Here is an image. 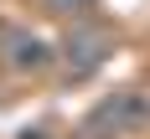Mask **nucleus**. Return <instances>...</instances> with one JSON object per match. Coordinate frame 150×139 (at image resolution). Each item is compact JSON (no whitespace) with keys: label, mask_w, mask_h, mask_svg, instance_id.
Here are the masks:
<instances>
[{"label":"nucleus","mask_w":150,"mask_h":139,"mask_svg":"<svg viewBox=\"0 0 150 139\" xmlns=\"http://www.w3.org/2000/svg\"><path fill=\"white\" fill-rule=\"evenodd\" d=\"M36 5V15L42 21H52V26H62V21H78V15H93L98 10V0H31Z\"/></svg>","instance_id":"4"},{"label":"nucleus","mask_w":150,"mask_h":139,"mask_svg":"<svg viewBox=\"0 0 150 139\" xmlns=\"http://www.w3.org/2000/svg\"><path fill=\"white\" fill-rule=\"evenodd\" d=\"M83 139H135L150 134V93L145 88H114V93H98L93 108L83 113L78 124Z\"/></svg>","instance_id":"3"},{"label":"nucleus","mask_w":150,"mask_h":139,"mask_svg":"<svg viewBox=\"0 0 150 139\" xmlns=\"http://www.w3.org/2000/svg\"><path fill=\"white\" fill-rule=\"evenodd\" d=\"M0 77H16V82L57 77V36H47L31 21L0 15Z\"/></svg>","instance_id":"2"},{"label":"nucleus","mask_w":150,"mask_h":139,"mask_svg":"<svg viewBox=\"0 0 150 139\" xmlns=\"http://www.w3.org/2000/svg\"><path fill=\"white\" fill-rule=\"evenodd\" d=\"M114 52H119V26L104 21L98 10L57 26V77L73 82V88L93 82V77L114 62Z\"/></svg>","instance_id":"1"},{"label":"nucleus","mask_w":150,"mask_h":139,"mask_svg":"<svg viewBox=\"0 0 150 139\" xmlns=\"http://www.w3.org/2000/svg\"><path fill=\"white\" fill-rule=\"evenodd\" d=\"M16 139H57V134H52V124H26Z\"/></svg>","instance_id":"5"}]
</instances>
